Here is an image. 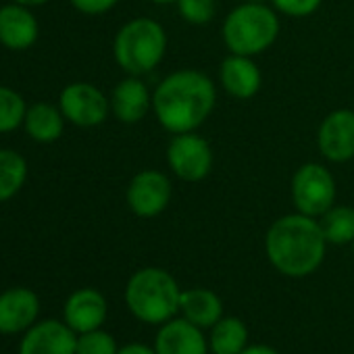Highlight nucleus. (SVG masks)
Here are the masks:
<instances>
[{"mask_svg": "<svg viewBox=\"0 0 354 354\" xmlns=\"http://www.w3.org/2000/svg\"><path fill=\"white\" fill-rule=\"evenodd\" d=\"M215 102V84L196 69L169 73L152 94V111L158 123L173 136L196 131L213 113Z\"/></svg>", "mask_w": 354, "mask_h": 354, "instance_id": "1", "label": "nucleus"}, {"mask_svg": "<svg viewBox=\"0 0 354 354\" xmlns=\"http://www.w3.org/2000/svg\"><path fill=\"white\" fill-rule=\"evenodd\" d=\"M327 240L315 217L294 213L279 217L267 232L265 250L271 265L288 277H306L319 269Z\"/></svg>", "mask_w": 354, "mask_h": 354, "instance_id": "2", "label": "nucleus"}, {"mask_svg": "<svg viewBox=\"0 0 354 354\" xmlns=\"http://www.w3.org/2000/svg\"><path fill=\"white\" fill-rule=\"evenodd\" d=\"M167 53V34L160 24L148 17L127 21L113 40V57L129 75L152 71Z\"/></svg>", "mask_w": 354, "mask_h": 354, "instance_id": "3", "label": "nucleus"}, {"mask_svg": "<svg viewBox=\"0 0 354 354\" xmlns=\"http://www.w3.org/2000/svg\"><path fill=\"white\" fill-rule=\"evenodd\" d=\"M182 292L177 281L162 269L148 267L133 273L125 288L129 310L144 323H165L180 310Z\"/></svg>", "mask_w": 354, "mask_h": 354, "instance_id": "4", "label": "nucleus"}, {"mask_svg": "<svg viewBox=\"0 0 354 354\" xmlns=\"http://www.w3.org/2000/svg\"><path fill=\"white\" fill-rule=\"evenodd\" d=\"M279 36V19L273 9L261 3L236 7L223 21V42L232 55L257 57Z\"/></svg>", "mask_w": 354, "mask_h": 354, "instance_id": "5", "label": "nucleus"}, {"mask_svg": "<svg viewBox=\"0 0 354 354\" xmlns=\"http://www.w3.org/2000/svg\"><path fill=\"white\" fill-rule=\"evenodd\" d=\"M292 201L298 213L308 217L325 215L335 203V180L327 167L306 162L292 177Z\"/></svg>", "mask_w": 354, "mask_h": 354, "instance_id": "6", "label": "nucleus"}, {"mask_svg": "<svg viewBox=\"0 0 354 354\" xmlns=\"http://www.w3.org/2000/svg\"><path fill=\"white\" fill-rule=\"evenodd\" d=\"M167 162L180 180L203 182L213 169L211 144L194 131L175 133L167 146Z\"/></svg>", "mask_w": 354, "mask_h": 354, "instance_id": "7", "label": "nucleus"}, {"mask_svg": "<svg viewBox=\"0 0 354 354\" xmlns=\"http://www.w3.org/2000/svg\"><path fill=\"white\" fill-rule=\"evenodd\" d=\"M59 109L63 111L65 119L77 127H96L106 121L111 111V100L88 82L69 84L61 92Z\"/></svg>", "mask_w": 354, "mask_h": 354, "instance_id": "8", "label": "nucleus"}, {"mask_svg": "<svg viewBox=\"0 0 354 354\" xmlns=\"http://www.w3.org/2000/svg\"><path fill=\"white\" fill-rule=\"evenodd\" d=\"M171 182L169 177L154 169H144L131 177L127 186V207L133 215L150 219L160 215L171 203Z\"/></svg>", "mask_w": 354, "mask_h": 354, "instance_id": "9", "label": "nucleus"}, {"mask_svg": "<svg viewBox=\"0 0 354 354\" xmlns=\"http://www.w3.org/2000/svg\"><path fill=\"white\" fill-rule=\"evenodd\" d=\"M317 146L331 162H346L354 158V111H331L319 125Z\"/></svg>", "mask_w": 354, "mask_h": 354, "instance_id": "10", "label": "nucleus"}, {"mask_svg": "<svg viewBox=\"0 0 354 354\" xmlns=\"http://www.w3.org/2000/svg\"><path fill=\"white\" fill-rule=\"evenodd\" d=\"M75 331L55 319L32 325L19 346V354H75Z\"/></svg>", "mask_w": 354, "mask_h": 354, "instance_id": "11", "label": "nucleus"}, {"mask_svg": "<svg viewBox=\"0 0 354 354\" xmlns=\"http://www.w3.org/2000/svg\"><path fill=\"white\" fill-rule=\"evenodd\" d=\"M40 313V300L30 288H11L0 294V333L13 335L30 329Z\"/></svg>", "mask_w": 354, "mask_h": 354, "instance_id": "12", "label": "nucleus"}, {"mask_svg": "<svg viewBox=\"0 0 354 354\" xmlns=\"http://www.w3.org/2000/svg\"><path fill=\"white\" fill-rule=\"evenodd\" d=\"M40 34L38 21L30 7L7 5L0 9V44L9 50H26L36 44Z\"/></svg>", "mask_w": 354, "mask_h": 354, "instance_id": "13", "label": "nucleus"}, {"mask_svg": "<svg viewBox=\"0 0 354 354\" xmlns=\"http://www.w3.org/2000/svg\"><path fill=\"white\" fill-rule=\"evenodd\" d=\"M150 109V90L138 75H129L115 86L111 96V111L121 123H138L148 115Z\"/></svg>", "mask_w": 354, "mask_h": 354, "instance_id": "14", "label": "nucleus"}, {"mask_svg": "<svg viewBox=\"0 0 354 354\" xmlns=\"http://www.w3.org/2000/svg\"><path fill=\"white\" fill-rule=\"evenodd\" d=\"M106 319V300L98 290L84 288L69 296L65 302V323L75 333L98 329Z\"/></svg>", "mask_w": 354, "mask_h": 354, "instance_id": "15", "label": "nucleus"}, {"mask_svg": "<svg viewBox=\"0 0 354 354\" xmlns=\"http://www.w3.org/2000/svg\"><path fill=\"white\" fill-rule=\"evenodd\" d=\"M219 77L223 90L238 100L252 98L263 84L259 65L252 61V57H242V55H230L227 59H223Z\"/></svg>", "mask_w": 354, "mask_h": 354, "instance_id": "16", "label": "nucleus"}, {"mask_svg": "<svg viewBox=\"0 0 354 354\" xmlns=\"http://www.w3.org/2000/svg\"><path fill=\"white\" fill-rule=\"evenodd\" d=\"M154 350L156 354H207V342L201 327L188 319H175L158 331Z\"/></svg>", "mask_w": 354, "mask_h": 354, "instance_id": "17", "label": "nucleus"}, {"mask_svg": "<svg viewBox=\"0 0 354 354\" xmlns=\"http://www.w3.org/2000/svg\"><path fill=\"white\" fill-rule=\"evenodd\" d=\"M24 127L28 136L40 144L57 142L65 129V115L50 102H36L28 109Z\"/></svg>", "mask_w": 354, "mask_h": 354, "instance_id": "18", "label": "nucleus"}, {"mask_svg": "<svg viewBox=\"0 0 354 354\" xmlns=\"http://www.w3.org/2000/svg\"><path fill=\"white\" fill-rule=\"evenodd\" d=\"M180 310L184 313V319H188L196 327H213L221 319L223 304L215 292L196 288L182 292Z\"/></svg>", "mask_w": 354, "mask_h": 354, "instance_id": "19", "label": "nucleus"}, {"mask_svg": "<svg viewBox=\"0 0 354 354\" xmlns=\"http://www.w3.org/2000/svg\"><path fill=\"white\" fill-rule=\"evenodd\" d=\"M28 180V160L9 148H0V203L13 198Z\"/></svg>", "mask_w": 354, "mask_h": 354, "instance_id": "20", "label": "nucleus"}, {"mask_svg": "<svg viewBox=\"0 0 354 354\" xmlns=\"http://www.w3.org/2000/svg\"><path fill=\"white\" fill-rule=\"evenodd\" d=\"M248 342V329L246 325L236 319H219L213 325L211 333V348L215 354H240L246 348Z\"/></svg>", "mask_w": 354, "mask_h": 354, "instance_id": "21", "label": "nucleus"}, {"mask_svg": "<svg viewBox=\"0 0 354 354\" xmlns=\"http://www.w3.org/2000/svg\"><path fill=\"white\" fill-rule=\"evenodd\" d=\"M323 236L329 244H350L354 242V209L331 207L319 221Z\"/></svg>", "mask_w": 354, "mask_h": 354, "instance_id": "22", "label": "nucleus"}, {"mask_svg": "<svg viewBox=\"0 0 354 354\" xmlns=\"http://www.w3.org/2000/svg\"><path fill=\"white\" fill-rule=\"evenodd\" d=\"M26 100L19 92L0 86V133H7L24 125L26 121Z\"/></svg>", "mask_w": 354, "mask_h": 354, "instance_id": "23", "label": "nucleus"}, {"mask_svg": "<svg viewBox=\"0 0 354 354\" xmlns=\"http://www.w3.org/2000/svg\"><path fill=\"white\" fill-rule=\"evenodd\" d=\"M175 5L182 19L192 26H207L217 15L215 0H177Z\"/></svg>", "mask_w": 354, "mask_h": 354, "instance_id": "24", "label": "nucleus"}, {"mask_svg": "<svg viewBox=\"0 0 354 354\" xmlns=\"http://www.w3.org/2000/svg\"><path fill=\"white\" fill-rule=\"evenodd\" d=\"M75 354H117V342L106 331H86L77 337Z\"/></svg>", "mask_w": 354, "mask_h": 354, "instance_id": "25", "label": "nucleus"}, {"mask_svg": "<svg viewBox=\"0 0 354 354\" xmlns=\"http://www.w3.org/2000/svg\"><path fill=\"white\" fill-rule=\"evenodd\" d=\"M271 3L288 17H308L321 7L323 0H271Z\"/></svg>", "mask_w": 354, "mask_h": 354, "instance_id": "26", "label": "nucleus"}, {"mask_svg": "<svg viewBox=\"0 0 354 354\" xmlns=\"http://www.w3.org/2000/svg\"><path fill=\"white\" fill-rule=\"evenodd\" d=\"M69 3L86 15H102L106 11H111L119 0H69Z\"/></svg>", "mask_w": 354, "mask_h": 354, "instance_id": "27", "label": "nucleus"}, {"mask_svg": "<svg viewBox=\"0 0 354 354\" xmlns=\"http://www.w3.org/2000/svg\"><path fill=\"white\" fill-rule=\"evenodd\" d=\"M117 354H156V350H152L144 344H127L121 350H117Z\"/></svg>", "mask_w": 354, "mask_h": 354, "instance_id": "28", "label": "nucleus"}, {"mask_svg": "<svg viewBox=\"0 0 354 354\" xmlns=\"http://www.w3.org/2000/svg\"><path fill=\"white\" fill-rule=\"evenodd\" d=\"M240 354H277V352L269 346H248Z\"/></svg>", "mask_w": 354, "mask_h": 354, "instance_id": "29", "label": "nucleus"}, {"mask_svg": "<svg viewBox=\"0 0 354 354\" xmlns=\"http://www.w3.org/2000/svg\"><path fill=\"white\" fill-rule=\"evenodd\" d=\"M17 5H24V7H40V5H46L50 0H13Z\"/></svg>", "mask_w": 354, "mask_h": 354, "instance_id": "30", "label": "nucleus"}, {"mask_svg": "<svg viewBox=\"0 0 354 354\" xmlns=\"http://www.w3.org/2000/svg\"><path fill=\"white\" fill-rule=\"evenodd\" d=\"M154 5H169V3H177V0H150Z\"/></svg>", "mask_w": 354, "mask_h": 354, "instance_id": "31", "label": "nucleus"}, {"mask_svg": "<svg viewBox=\"0 0 354 354\" xmlns=\"http://www.w3.org/2000/svg\"><path fill=\"white\" fill-rule=\"evenodd\" d=\"M246 3H259V0H246Z\"/></svg>", "mask_w": 354, "mask_h": 354, "instance_id": "32", "label": "nucleus"}, {"mask_svg": "<svg viewBox=\"0 0 354 354\" xmlns=\"http://www.w3.org/2000/svg\"><path fill=\"white\" fill-rule=\"evenodd\" d=\"M352 244H354V242H352Z\"/></svg>", "mask_w": 354, "mask_h": 354, "instance_id": "33", "label": "nucleus"}]
</instances>
